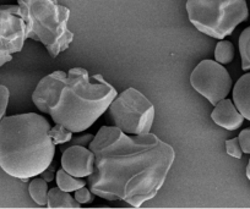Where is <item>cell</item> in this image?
Masks as SVG:
<instances>
[{"label": "cell", "mask_w": 250, "mask_h": 209, "mask_svg": "<svg viewBox=\"0 0 250 209\" xmlns=\"http://www.w3.org/2000/svg\"><path fill=\"white\" fill-rule=\"evenodd\" d=\"M9 98H10V91L6 86L0 85V121L5 116L6 109H8Z\"/></svg>", "instance_id": "21"}, {"label": "cell", "mask_w": 250, "mask_h": 209, "mask_svg": "<svg viewBox=\"0 0 250 209\" xmlns=\"http://www.w3.org/2000/svg\"><path fill=\"white\" fill-rule=\"evenodd\" d=\"M93 138H95L93 134H83V136H78L75 137V138H71L68 143L62 145V148H60V150H62V152L65 148L70 147V146H83V147H86V146H88L92 142Z\"/></svg>", "instance_id": "20"}, {"label": "cell", "mask_w": 250, "mask_h": 209, "mask_svg": "<svg viewBox=\"0 0 250 209\" xmlns=\"http://www.w3.org/2000/svg\"><path fill=\"white\" fill-rule=\"evenodd\" d=\"M88 148L95 153L91 192L134 208L157 196L175 159L174 148L156 134H128L117 126L101 127Z\"/></svg>", "instance_id": "1"}, {"label": "cell", "mask_w": 250, "mask_h": 209, "mask_svg": "<svg viewBox=\"0 0 250 209\" xmlns=\"http://www.w3.org/2000/svg\"><path fill=\"white\" fill-rule=\"evenodd\" d=\"M49 136L55 146H62L64 145V143H68L69 141L73 138V132H71L70 130L66 129L65 126H62V125L55 124V126L50 127Z\"/></svg>", "instance_id": "18"}, {"label": "cell", "mask_w": 250, "mask_h": 209, "mask_svg": "<svg viewBox=\"0 0 250 209\" xmlns=\"http://www.w3.org/2000/svg\"><path fill=\"white\" fill-rule=\"evenodd\" d=\"M238 139H239L240 147H242L243 153L245 154H250V127L249 129L243 130L242 132L238 136Z\"/></svg>", "instance_id": "23"}, {"label": "cell", "mask_w": 250, "mask_h": 209, "mask_svg": "<svg viewBox=\"0 0 250 209\" xmlns=\"http://www.w3.org/2000/svg\"><path fill=\"white\" fill-rule=\"evenodd\" d=\"M108 120L128 134H146L155 121V107L145 95L135 88H128L110 103Z\"/></svg>", "instance_id": "6"}, {"label": "cell", "mask_w": 250, "mask_h": 209, "mask_svg": "<svg viewBox=\"0 0 250 209\" xmlns=\"http://www.w3.org/2000/svg\"><path fill=\"white\" fill-rule=\"evenodd\" d=\"M68 74L62 70H57L38 82L32 95L33 104L40 112L48 114L50 108L57 103L62 86L65 82Z\"/></svg>", "instance_id": "9"}, {"label": "cell", "mask_w": 250, "mask_h": 209, "mask_svg": "<svg viewBox=\"0 0 250 209\" xmlns=\"http://www.w3.org/2000/svg\"><path fill=\"white\" fill-rule=\"evenodd\" d=\"M74 198H75L80 204H88V203H91V202H93L95 194L91 192L90 189H87L86 186H83V187H81V189L76 190L75 197H74Z\"/></svg>", "instance_id": "22"}, {"label": "cell", "mask_w": 250, "mask_h": 209, "mask_svg": "<svg viewBox=\"0 0 250 209\" xmlns=\"http://www.w3.org/2000/svg\"><path fill=\"white\" fill-rule=\"evenodd\" d=\"M117 95V90L101 74L90 76L83 67H73L48 114L55 124L79 133L90 129Z\"/></svg>", "instance_id": "3"}, {"label": "cell", "mask_w": 250, "mask_h": 209, "mask_svg": "<svg viewBox=\"0 0 250 209\" xmlns=\"http://www.w3.org/2000/svg\"><path fill=\"white\" fill-rule=\"evenodd\" d=\"M190 85L212 105L227 98L232 90V78L222 64L206 59L199 62L190 75Z\"/></svg>", "instance_id": "7"}, {"label": "cell", "mask_w": 250, "mask_h": 209, "mask_svg": "<svg viewBox=\"0 0 250 209\" xmlns=\"http://www.w3.org/2000/svg\"><path fill=\"white\" fill-rule=\"evenodd\" d=\"M26 39V25L19 5L0 6V67L22 50Z\"/></svg>", "instance_id": "8"}, {"label": "cell", "mask_w": 250, "mask_h": 209, "mask_svg": "<svg viewBox=\"0 0 250 209\" xmlns=\"http://www.w3.org/2000/svg\"><path fill=\"white\" fill-rule=\"evenodd\" d=\"M41 177H42V179H44L47 182L53 181V180H54V177H55V169H54V167H53V165L50 164L49 167H48L47 169H45L44 171H43L42 174H41Z\"/></svg>", "instance_id": "24"}, {"label": "cell", "mask_w": 250, "mask_h": 209, "mask_svg": "<svg viewBox=\"0 0 250 209\" xmlns=\"http://www.w3.org/2000/svg\"><path fill=\"white\" fill-rule=\"evenodd\" d=\"M234 59V45L232 42L220 39L215 48V60L220 64H229Z\"/></svg>", "instance_id": "16"}, {"label": "cell", "mask_w": 250, "mask_h": 209, "mask_svg": "<svg viewBox=\"0 0 250 209\" xmlns=\"http://www.w3.org/2000/svg\"><path fill=\"white\" fill-rule=\"evenodd\" d=\"M26 25V38L41 42L52 57L65 52L74 40L69 30L70 9L55 0H18Z\"/></svg>", "instance_id": "4"}, {"label": "cell", "mask_w": 250, "mask_h": 209, "mask_svg": "<svg viewBox=\"0 0 250 209\" xmlns=\"http://www.w3.org/2000/svg\"><path fill=\"white\" fill-rule=\"evenodd\" d=\"M47 207L50 209L60 208H80L81 204L69 192L62 191L59 187H53L48 191Z\"/></svg>", "instance_id": "13"}, {"label": "cell", "mask_w": 250, "mask_h": 209, "mask_svg": "<svg viewBox=\"0 0 250 209\" xmlns=\"http://www.w3.org/2000/svg\"><path fill=\"white\" fill-rule=\"evenodd\" d=\"M50 127L37 113L4 116L0 121V168L21 180L42 174L55 154Z\"/></svg>", "instance_id": "2"}, {"label": "cell", "mask_w": 250, "mask_h": 209, "mask_svg": "<svg viewBox=\"0 0 250 209\" xmlns=\"http://www.w3.org/2000/svg\"><path fill=\"white\" fill-rule=\"evenodd\" d=\"M239 53L242 57V70H250V26L245 28L239 37Z\"/></svg>", "instance_id": "17"}, {"label": "cell", "mask_w": 250, "mask_h": 209, "mask_svg": "<svg viewBox=\"0 0 250 209\" xmlns=\"http://www.w3.org/2000/svg\"><path fill=\"white\" fill-rule=\"evenodd\" d=\"M233 103L244 119L250 121V73L243 75L233 87Z\"/></svg>", "instance_id": "12"}, {"label": "cell", "mask_w": 250, "mask_h": 209, "mask_svg": "<svg viewBox=\"0 0 250 209\" xmlns=\"http://www.w3.org/2000/svg\"><path fill=\"white\" fill-rule=\"evenodd\" d=\"M189 21L208 37L223 39L249 18L247 0H188Z\"/></svg>", "instance_id": "5"}, {"label": "cell", "mask_w": 250, "mask_h": 209, "mask_svg": "<svg viewBox=\"0 0 250 209\" xmlns=\"http://www.w3.org/2000/svg\"><path fill=\"white\" fill-rule=\"evenodd\" d=\"M247 177L250 180V159H249V163H248V167H247Z\"/></svg>", "instance_id": "25"}, {"label": "cell", "mask_w": 250, "mask_h": 209, "mask_svg": "<svg viewBox=\"0 0 250 209\" xmlns=\"http://www.w3.org/2000/svg\"><path fill=\"white\" fill-rule=\"evenodd\" d=\"M211 119L216 125L229 131L239 129L244 121V116L240 114L234 103L227 98L220 100L215 105L213 112L211 113Z\"/></svg>", "instance_id": "11"}, {"label": "cell", "mask_w": 250, "mask_h": 209, "mask_svg": "<svg viewBox=\"0 0 250 209\" xmlns=\"http://www.w3.org/2000/svg\"><path fill=\"white\" fill-rule=\"evenodd\" d=\"M48 182L42 177L35 176V179L28 185L30 196L38 206H47L48 197Z\"/></svg>", "instance_id": "15"}, {"label": "cell", "mask_w": 250, "mask_h": 209, "mask_svg": "<svg viewBox=\"0 0 250 209\" xmlns=\"http://www.w3.org/2000/svg\"><path fill=\"white\" fill-rule=\"evenodd\" d=\"M57 185L62 191L75 192L76 190L86 186V181H83L81 177H76L74 175L69 174L62 168L57 171Z\"/></svg>", "instance_id": "14"}, {"label": "cell", "mask_w": 250, "mask_h": 209, "mask_svg": "<svg viewBox=\"0 0 250 209\" xmlns=\"http://www.w3.org/2000/svg\"><path fill=\"white\" fill-rule=\"evenodd\" d=\"M226 152H227L228 155H230V157L233 158H237V159H240V158H242L243 151L242 147H240L238 137L226 141Z\"/></svg>", "instance_id": "19"}, {"label": "cell", "mask_w": 250, "mask_h": 209, "mask_svg": "<svg viewBox=\"0 0 250 209\" xmlns=\"http://www.w3.org/2000/svg\"><path fill=\"white\" fill-rule=\"evenodd\" d=\"M62 168L76 177H87L95 169V153L83 146H70L62 151Z\"/></svg>", "instance_id": "10"}]
</instances>
